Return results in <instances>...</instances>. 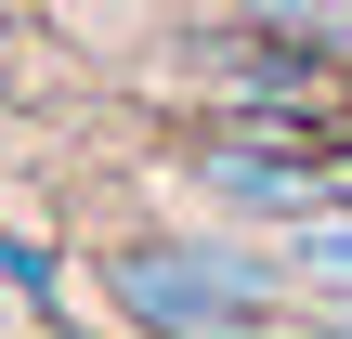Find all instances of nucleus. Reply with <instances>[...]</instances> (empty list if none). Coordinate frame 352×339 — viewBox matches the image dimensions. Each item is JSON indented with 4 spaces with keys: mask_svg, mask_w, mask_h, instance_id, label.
Wrapping results in <instances>:
<instances>
[{
    "mask_svg": "<svg viewBox=\"0 0 352 339\" xmlns=\"http://www.w3.org/2000/svg\"><path fill=\"white\" fill-rule=\"evenodd\" d=\"M196 183L235 196V209H261V222H314V209H327V170L287 157V144H261V131H222V144L196 157Z\"/></svg>",
    "mask_w": 352,
    "mask_h": 339,
    "instance_id": "2",
    "label": "nucleus"
},
{
    "mask_svg": "<svg viewBox=\"0 0 352 339\" xmlns=\"http://www.w3.org/2000/svg\"><path fill=\"white\" fill-rule=\"evenodd\" d=\"M104 287H118V314H131L144 339H261L287 261L209 248V235H131V248L104 261Z\"/></svg>",
    "mask_w": 352,
    "mask_h": 339,
    "instance_id": "1",
    "label": "nucleus"
},
{
    "mask_svg": "<svg viewBox=\"0 0 352 339\" xmlns=\"http://www.w3.org/2000/svg\"><path fill=\"white\" fill-rule=\"evenodd\" d=\"M287 274L327 287V300H352V209H340V196H327L314 222H287Z\"/></svg>",
    "mask_w": 352,
    "mask_h": 339,
    "instance_id": "3",
    "label": "nucleus"
}]
</instances>
